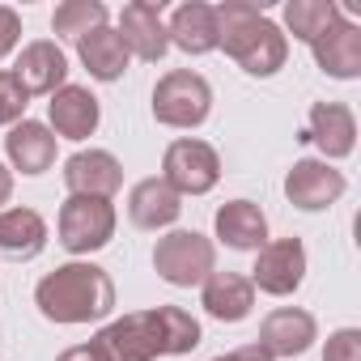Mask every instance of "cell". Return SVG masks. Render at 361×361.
Wrapping results in <instances>:
<instances>
[{"mask_svg":"<svg viewBox=\"0 0 361 361\" xmlns=\"http://www.w3.org/2000/svg\"><path fill=\"white\" fill-rule=\"evenodd\" d=\"M111 361H157V357H188L200 344V323L183 306H153L111 319L94 336Z\"/></svg>","mask_w":361,"mask_h":361,"instance_id":"1","label":"cell"},{"mask_svg":"<svg viewBox=\"0 0 361 361\" xmlns=\"http://www.w3.org/2000/svg\"><path fill=\"white\" fill-rule=\"evenodd\" d=\"M35 306L43 319L64 323V327L98 323L115 310V281L106 268L90 259H68L35 285Z\"/></svg>","mask_w":361,"mask_h":361,"instance_id":"2","label":"cell"},{"mask_svg":"<svg viewBox=\"0 0 361 361\" xmlns=\"http://www.w3.org/2000/svg\"><path fill=\"white\" fill-rule=\"evenodd\" d=\"M217 9V47L247 73V77H276L289 60L285 30L251 0H221Z\"/></svg>","mask_w":361,"mask_h":361,"instance_id":"3","label":"cell"},{"mask_svg":"<svg viewBox=\"0 0 361 361\" xmlns=\"http://www.w3.org/2000/svg\"><path fill=\"white\" fill-rule=\"evenodd\" d=\"M213 115V85L196 68H170L153 85V119L161 128L192 132Z\"/></svg>","mask_w":361,"mask_h":361,"instance_id":"4","label":"cell"},{"mask_svg":"<svg viewBox=\"0 0 361 361\" xmlns=\"http://www.w3.org/2000/svg\"><path fill=\"white\" fill-rule=\"evenodd\" d=\"M153 268L174 289H196L217 272V247L200 230H170L153 247Z\"/></svg>","mask_w":361,"mask_h":361,"instance_id":"5","label":"cell"},{"mask_svg":"<svg viewBox=\"0 0 361 361\" xmlns=\"http://www.w3.org/2000/svg\"><path fill=\"white\" fill-rule=\"evenodd\" d=\"M161 183L174 196H209L221 183V157L200 136H178L161 153Z\"/></svg>","mask_w":361,"mask_h":361,"instance_id":"6","label":"cell"},{"mask_svg":"<svg viewBox=\"0 0 361 361\" xmlns=\"http://www.w3.org/2000/svg\"><path fill=\"white\" fill-rule=\"evenodd\" d=\"M115 226H119V213H115L111 200L68 196L60 204V217H56V238L68 255H90V251H102L115 238Z\"/></svg>","mask_w":361,"mask_h":361,"instance_id":"7","label":"cell"},{"mask_svg":"<svg viewBox=\"0 0 361 361\" xmlns=\"http://www.w3.org/2000/svg\"><path fill=\"white\" fill-rule=\"evenodd\" d=\"M306 281V247L302 238H272L255 251L251 285L268 298H289Z\"/></svg>","mask_w":361,"mask_h":361,"instance_id":"8","label":"cell"},{"mask_svg":"<svg viewBox=\"0 0 361 361\" xmlns=\"http://www.w3.org/2000/svg\"><path fill=\"white\" fill-rule=\"evenodd\" d=\"M344 192H348V178L331 161H319V157H298L289 166V174H285V196L302 213H323Z\"/></svg>","mask_w":361,"mask_h":361,"instance_id":"9","label":"cell"},{"mask_svg":"<svg viewBox=\"0 0 361 361\" xmlns=\"http://www.w3.org/2000/svg\"><path fill=\"white\" fill-rule=\"evenodd\" d=\"M302 145H314L323 161H340L357 149V115L344 102H314L306 115V128L298 132Z\"/></svg>","mask_w":361,"mask_h":361,"instance_id":"10","label":"cell"},{"mask_svg":"<svg viewBox=\"0 0 361 361\" xmlns=\"http://www.w3.org/2000/svg\"><path fill=\"white\" fill-rule=\"evenodd\" d=\"M30 98H51L68 85V56L56 39H35L18 51V64L9 68Z\"/></svg>","mask_w":361,"mask_h":361,"instance_id":"11","label":"cell"},{"mask_svg":"<svg viewBox=\"0 0 361 361\" xmlns=\"http://www.w3.org/2000/svg\"><path fill=\"white\" fill-rule=\"evenodd\" d=\"M119 39L128 47V56L145 60V64H157L166 51H170V35H166V18H161V0H132L119 13Z\"/></svg>","mask_w":361,"mask_h":361,"instance_id":"12","label":"cell"},{"mask_svg":"<svg viewBox=\"0 0 361 361\" xmlns=\"http://www.w3.org/2000/svg\"><path fill=\"white\" fill-rule=\"evenodd\" d=\"M314 340H319V323H314V314L302 310V306H276L272 314H264L259 336H255V344H259L272 361H276V357H302Z\"/></svg>","mask_w":361,"mask_h":361,"instance_id":"13","label":"cell"},{"mask_svg":"<svg viewBox=\"0 0 361 361\" xmlns=\"http://www.w3.org/2000/svg\"><path fill=\"white\" fill-rule=\"evenodd\" d=\"M64 188L68 196H98L111 200L123 188V166L106 149H81L64 161Z\"/></svg>","mask_w":361,"mask_h":361,"instance_id":"14","label":"cell"},{"mask_svg":"<svg viewBox=\"0 0 361 361\" xmlns=\"http://www.w3.org/2000/svg\"><path fill=\"white\" fill-rule=\"evenodd\" d=\"M310 56H314V64H319L327 77H336V81H357V77H361V26L348 22V18L331 22V26L310 43Z\"/></svg>","mask_w":361,"mask_h":361,"instance_id":"15","label":"cell"},{"mask_svg":"<svg viewBox=\"0 0 361 361\" xmlns=\"http://www.w3.org/2000/svg\"><path fill=\"white\" fill-rule=\"evenodd\" d=\"M98 123H102V106H98V98L85 85H64V90L51 94V102H47V128L56 132V140L60 136L64 140H85V136L98 132Z\"/></svg>","mask_w":361,"mask_h":361,"instance_id":"16","label":"cell"},{"mask_svg":"<svg viewBox=\"0 0 361 361\" xmlns=\"http://www.w3.org/2000/svg\"><path fill=\"white\" fill-rule=\"evenodd\" d=\"M5 157H9V170H22V174H47L56 166V132L39 119H22L9 128L5 136Z\"/></svg>","mask_w":361,"mask_h":361,"instance_id":"17","label":"cell"},{"mask_svg":"<svg viewBox=\"0 0 361 361\" xmlns=\"http://www.w3.org/2000/svg\"><path fill=\"white\" fill-rule=\"evenodd\" d=\"M166 35H170V47L188 51V56H209L217 51V9L204 5V0H183L170 22H166Z\"/></svg>","mask_w":361,"mask_h":361,"instance_id":"18","label":"cell"},{"mask_svg":"<svg viewBox=\"0 0 361 361\" xmlns=\"http://www.w3.org/2000/svg\"><path fill=\"white\" fill-rule=\"evenodd\" d=\"M178 213H183V196H174L166 183H161V174L157 178H140V183L128 192V217L136 230H170L178 221Z\"/></svg>","mask_w":361,"mask_h":361,"instance_id":"19","label":"cell"},{"mask_svg":"<svg viewBox=\"0 0 361 361\" xmlns=\"http://www.w3.org/2000/svg\"><path fill=\"white\" fill-rule=\"evenodd\" d=\"M200 306L217 323H243L255 310V285L243 272H213L200 285Z\"/></svg>","mask_w":361,"mask_h":361,"instance_id":"20","label":"cell"},{"mask_svg":"<svg viewBox=\"0 0 361 361\" xmlns=\"http://www.w3.org/2000/svg\"><path fill=\"white\" fill-rule=\"evenodd\" d=\"M213 230L230 251H259L268 243V217L255 200H226L213 217Z\"/></svg>","mask_w":361,"mask_h":361,"instance_id":"21","label":"cell"},{"mask_svg":"<svg viewBox=\"0 0 361 361\" xmlns=\"http://www.w3.org/2000/svg\"><path fill=\"white\" fill-rule=\"evenodd\" d=\"M43 247H47V221H43V213H35L26 204L22 209H0V255L26 264V259L43 255Z\"/></svg>","mask_w":361,"mask_h":361,"instance_id":"22","label":"cell"},{"mask_svg":"<svg viewBox=\"0 0 361 361\" xmlns=\"http://www.w3.org/2000/svg\"><path fill=\"white\" fill-rule=\"evenodd\" d=\"M77 56H81L85 73L94 81H102V85L119 81L128 73V64H132V56H128V47H123V39H119L115 26H98L85 39H77Z\"/></svg>","mask_w":361,"mask_h":361,"instance_id":"23","label":"cell"},{"mask_svg":"<svg viewBox=\"0 0 361 361\" xmlns=\"http://www.w3.org/2000/svg\"><path fill=\"white\" fill-rule=\"evenodd\" d=\"M340 18H344V9L336 5V0H289V5H285V26L302 43H314Z\"/></svg>","mask_w":361,"mask_h":361,"instance_id":"24","label":"cell"},{"mask_svg":"<svg viewBox=\"0 0 361 361\" xmlns=\"http://www.w3.org/2000/svg\"><path fill=\"white\" fill-rule=\"evenodd\" d=\"M106 5L102 0H64V5H56V13H51V30L56 35H64V39H85L90 30H98V26H106Z\"/></svg>","mask_w":361,"mask_h":361,"instance_id":"25","label":"cell"},{"mask_svg":"<svg viewBox=\"0 0 361 361\" xmlns=\"http://www.w3.org/2000/svg\"><path fill=\"white\" fill-rule=\"evenodd\" d=\"M26 106H30V94L22 90V81L9 68H0V128L22 123L26 119Z\"/></svg>","mask_w":361,"mask_h":361,"instance_id":"26","label":"cell"},{"mask_svg":"<svg viewBox=\"0 0 361 361\" xmlns=\"http://www.w3.org/2000/svg\"><path fill=\"white\" fill-rule=\"evenodd\" d=\"M323 361H361V331L357 327L331 331L327 344H323Z\"/></svg>","mask_w":361,"mask_h":361,"instance_id":"27","label":"cell"},{"mask_svg":"<svg viewBox=\"0 0 361 361\" xmlns=\"http://www.w3.org/2000/svg\"><path fill=\"white\" fill-rule=\"evenodd\" d=\"M18 43H22V13L9 9V5H0V60H5Z\"/></svg>","mask_w":361,"mask_h":361,"instance_id":"28","label":"cell"},{"mask_svg":"<svg viewBox=\"0 0 361 361\" xmlns=\"http://www.w3.org/2000/svg\"><path fill=\"white\" fill-rule=\"evenodd\" d=\"M56 361H111V353H106L98 340H85V344H73V348H64Z\"/></svg>","mask_w":361,"mask_h":361,"instance_id":"29","label":"cell"},{"mask_svg":"<svg viewBox=\"0 0 361 361\" xmlns=\"http://www.w3.org/2000/svg\"><path fill=\"white\" fill-rule=\"evenodd\" d=\"M213 361H272L259 344H243V348H234V353H221V357H213Z\"/></svg>","mask_w":361,"mask_h":361,"instance_id":"30","label":"cell"},{"mask_svg":"<svg viewBox=\"0 0 361 361\" xmlns=\"http://www.w3.org/2000/svg\"><path fill=\"white\" fill-rule=\"evenodd\" d=\"M9 196H13V170H9L5 161H0V209L9 204Z\"/></svg>","mask_w":361,"mask_h":361,"instance_id":"31","label":"cell"}]
</instances>
